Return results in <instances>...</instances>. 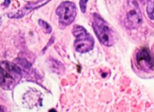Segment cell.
<instances>
[{"mask_svg": "<svg viewBox=\"0 0 154 112\" xmlns=\"http://www.w3.org/2000/svg\"><path fill=\"white\" fill-rule=\"evenodd\" d=\"M22 73L17 65L10 62L0 63V87L5 90H11L20 81Z\"/></svg>", "mask_w": 154, "mask_h": 112, "instance_id": "obj_1", "label": "cell"}, {"mask_svg": "<svg viewBox=\"0 0 154 112\" xmlns=\"http://www.w3.org/2000/svg\"><path fill=\"white\" fill-rule=\"evenodd\" d=\"M93 27L99 42L105 46H112L117 40L116 34L108 23L99 14H93Z\"/></svg>", "mask_w": 154, "mask_h": 112, "instance_id": "obj_2", "label": "cell"}, {"mask_svg": "<svg viewBox=\"0 0 154 112\" xmlns=\"http://www.w3.org/2000/svg\"><path fill=\"white\" fill-rule=\"evenodd\" d=\"M72 33L76 38L74 45L78 52L86 53L93 49L94 47V39L84 27L75 25Z\"/></svg>", "mask_w": 154, "mask_h": 112, "instance_id": "obj_3", "label": "cell"}, {"mask_svg": "<svg viewBox=\"0 0 154 112\" xmlns=\"http://www.w3.org/2000/svg\"><path fill=\"white\" fill-rule=\"evenodd\" d=\"M57 14L59 20L63 25L68 26L72 24L77 15V8L74 2H63L57 8Z\"/></svg>", "mask_w": 154, "mask_h": 112, "instance_id": "obj_4", "label": "cell"}, {"mask_svg": "<svg viewBox=\"0 0 154 112\" xmlns=\"http://www.w3.org/2000/svg\"><path fill=\"white\" fill-rule=\"evenodd\" d=\"M126 26L129 29H135L141 25L142 14L135 0H129L126 9Z\"/></svg>", "mask_w": 154, "mask_h": 112, "instance_id": "obj_5", "label": "cell"}, {"mask_svg": "<svg viewBox=\"0 0 154 112\" xmlns=\"http://www.w3.org/2000/svg\"><path fill=\"white\" fill-rule=\"evenodd\" d=\"M137 64L138 67L145 72L154 71V59L147 48L140 50L136 56Z\"/></svg>", "mask_w": 154, "mask_h": 112, "instance_id": "obj_6", "label": "cell"}, {"mask_svg": "<svg viewBox=\"0 0 154 112\" xmlns=\"http://www.w3.org/2000/svg\"><path fill=\"white\" fill-rule=\"evenodd\" d=\"M51 0H38V1L35 2H30L27 4L25 7L23 8L21 10L18 11L16 13H11L8 14V17L10 18H20L25 16L28 13L31 12L32 11L35 10V9L39 8L42 7L45 5H46L48 2Z\"/></svg>", "mask_w": 154, "mask_h": 112, "instance_id": "obj_7", "label": "cell"}, {"mask_svg": "<svg viewBox=\"0 0 154 112\" xmlns=\"http://www.w3.org/2000/svg\"><path fill=\"white\" fill-rule=\"evenodd\" d=\"M147 11L149 17L154 20V0H149L147 2Z\"/></svg>", "mask_w": 154, "mask_h": 112, "instance_id": "obj_8", "label": "cell"}, {"mask_svg": "<svg viewBox=\"0 0 154 112\" xmlns=\"http://www.w3.org/2000/svg\"><path fill=\"white\" fill-rule=\"evenodd\" d=\"M38 23L46 33H51L52 32V28L50 26V24H48L46 21L43 20H39Z\"/></svg>", "mask_w": 154, "mask_h": 112, "instance_id": "obj_9", "label": "cell"}, {"mask_svg": "<svg viewBox=\"0 0 154 112\" xmlns=\"http://www.w3.org/2000/svg\"><path fill=\"white\" fill-rule=\"evenodd\" d=\"M88 0H80V7H81V11L85 13L87 10V4Z\"/></svg>", "mask_w": 154, "mask_h": 112, "instance_id": "obj_10", "label": "cell"}, {"mask_svg": "<svg viewBox=\"0 0 154 112\" xmlns=\"http://www.w3.org/2000/svg\"><path fill=\"white\" fill-rule=\"evenodd\" d=\"M0 112H5V108H4V107H2V106H0Z\"/></svg>", "mask_w": 154, "mask_h": 112, "instance_id": "obj_11", "label": "cell"}, {"mask_svg": "<svg viewBox=\"0 0 154 112\" xmlns=\"http://www.w3.org/2000/svg\"><path fill=\"white\" fill-rule=\"evenodd\" d=\"M140 2H141V3H143V4H144V3H146L147 2H148V1L149 0H139Z\"/></svg>", "mask_w": 154, "mask_h": 112, "instance_id": "obj_12", "label": "cell"}, {"mask_svg": "<svg viewBox=\"0 0 154 112\" xmlns=\"http://www.w3.org/2000/svg\"><path fill=\"white\" fill-rule=\"evenodd\" d=\"M49 112H57V111H56V110H54V109H51L49 111Z\"/></svg>", "mask_w": 154, "mask_h": 112, "instance_id": "obj_13", "label": "cell"}]
</instances>
